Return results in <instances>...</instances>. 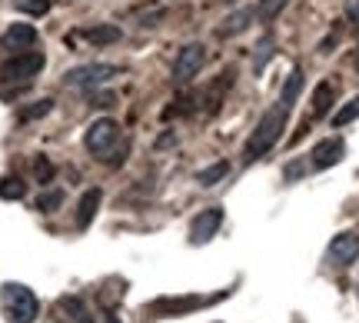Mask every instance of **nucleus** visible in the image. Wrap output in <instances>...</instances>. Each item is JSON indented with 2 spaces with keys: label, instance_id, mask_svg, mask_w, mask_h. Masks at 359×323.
<instances>
[{
  "label": "nucleus",
  "instance_id": "25",
  "mask_svg": "<svg viewBox=\"0 0 359 323\" xmlns=\"http://www.w3.org/2000/svg\"><path fill=\"white\" fill-rule=\"evenodd\" d=\"M269 57H273V40L263 37V40L257 44V57H253V70H257V74L263 70V67H266Z\"/></svg>",
  "mask_w": 359,
  "mask_h": 323
},
{
  "label": "nucleus",
  "instance_id": "1",
  "mask_svg": "<svg viewBox=\"0 0 359 323\" xmlns=\"http://www.w3.org/2000/svg\"><path fill=\"white\" fill-rule=\"evenodd\" d=\"M299 91H303V70H293V74L286 77V84H283L280 100L259 117L257 130L250 133V140H246V147H243V160H259V157L269 154V150L280 143L283 130H286V120H290V110H293Z\"/></svg>",
  "mask_w": 359,
  "mask_h": 323
},
{
  "label": "nucleus",
  "instance_id": "22",
  "mask_svg": "<svg viewBox=\"0 0 359 323\" xmlns=\"http://www.w3.org/2000/svg\"><path fill=\"white\" fill-rule=\"evenodd\" d=\"M356 117H359V97H353L343 110H336L333 114V127H346V124H353Z\"/></svg>",
  "mask_w": 359,
  "mask_h": 323
},
{
  "label": "nucleus",
  "instance_id": "16",
  "mask_svg": "<svg viewBox=\"0 0 359 323\" xmlns=\"http://www.w3.org/2000/svg\"><path fill=\"white\" fill-rule=\"evenodd\" d=\"M226 173H230V164L219 160V164H210L206 170H200V173H196V183H200V187H217Z\"/></svg>",
  "mask_w": 359,
  "mask_h": 323
},
{
  "label": "nucleus",
  "instance_id": "4",
  "mask_svg": "<svg viewBox=\"0 0 359 323\" xmlns=\"http://www.w3.org/2000/svg\"><path fill=\"white\" fill-rule=\"evenodd\" d=\"M120 74V67L114 64H80V67H70L64 74V84L74 87V91H93V87H103Z\"/></svg>",
  "mask_w": 359,
  "mask_h": 323
},
{
  "label": "nucleus",
  "instance_id": "3",
  "mask_svg": "<svg viewBox=\"0 0 359 323\" xmlns=\"http://www.w3.org/2000/svg\"><path fill=\"white\" fill-rule=\"evenodd\" d=\"M43 53L40 51H20L13 53L11 60L0 64V84H30L43 70Z\"/></svg>",
  "mask_w": 359,
  "mask_h": 323
},
{
  "label": "nucleus",
  "instance_id": "26",
  "mask_svg": "<svg viewBox=\"0 0 359 323\" xmlns=\"http://www.w3.org/2000/svg\"><path fill=\"white\" fill-rule=\"evenodd\" d=\"M90 107H93V110H110V107H116V93H110V91L93 93V97H90Z\"/></svg>",
  "mask_w": 359,
  "mask_h": 323
},
{
  "label": "nucleus",
  "instance_id": "21",
  "mask_svg": "<svg viewBox=\"0 0 359 323\" xmlns=\"http://www.w3.org/2000/svg\"><path fill=\"white\" fill-rule=\"evenodd\" d=\"M64 207V190H43L37 197V210L40 213H53V210Z\"/></svg>",
  "mask_w": 359,
  "mask_h": 323
},
{
  "label": "nucleus",
  "instance_id": "8",
  "mask_svg": "<svg viewBox=\"0 0 359 323\" xmlns=\"http://www.w3.org/2000/svg\"><path fill=\"white\" fill-rule=\"evenodd\" d=\"M219 227H223V207H206V210H200V213L193 217V223H190V244L193 246L210 244V240L217 237Z\"/></svg>",
  "mask_w": 359,
  "mask_h": 323
},
{
  "label": "nucleus",
  "instance_id": "15",
  "mask_svg": "<svg viewBox=\"0 0 359 323\" xmlns=\"http://www.w3.org/2000/svg\"><path fill=\"white\" fill-rule=\"evenodd\" d=\"M333 100H336V87L333 84H320L313 91V117H326L333 110Z\"/></svg>",
  "mask_w": 359,
  "mask_h": 323
},
{
  "label": "nucleus",
  "instance_id": "11",
  "mask_svg": "<svg viewBox=\"0 0 359 323\" xmlns=\"http://www.w3.org/2000/svg\"><path fill=\"white\" fill-rule=\"evenodd\" d=\"M4 47H7V51H30V47H34V44H37V30H34V27L30 24H11L7 27V30H4Z\"/></svg>",
  "mask_w": 359,
  "mask_h": 323
},
{
  "label": "nucleus",
  "instance_id": "9",
  "mask_svg": "<svg viewBox=\"0 0 359 323\" xmlns=\"http://www.w3.org/2000/svg\"><path fill=\"white\" fill-rule=\"evenodd\" d=\"M326 257H330V263H336V267H349V263L359 257V233H353V230L336 233L333 240H330Z\"/></svg>",
  "mask_w": 359,
  "mask_h": 323
},
{
  "label": "nucleus",
  "instance_id": "10",
  "mask_svg": "<svg viewBox=\"0 0 359 323\" xmlns=\"http://www.w3.org/2000/svg\"><path fill=\"white\" fill-rule=\"evenodd\" d=\"M343 157H346V143L339 140V137H326V140H320L313 147L309 164H313V170H330V167H336Z\"/></svg>",
  "mask_w": 359,
  "mask_h": 323
},
{
  "label": "nucleus",
  "instance_id": "24",
  "mask_svg": "<svg viewBox=\"0 0 359 323\" xmlns=\"http://www.w3.org/2000/svg\"><path fill=\"white\" fill-rule=\"evenodd\" d=\"M34 177H37V183H43V187L53 180V164L47 157H34Z\"/></svg>",
  "mask_w": 359,
  "mask_h": 323
},
{
  "label": "nucleus",
  "instance_id": "5",
  "mask_svg": "<svg viewBox=\"0 0 359 323\" xmlns=\"http://www.w3.org/2000/svg\"><path fill=\"white\" fill-rule=\"evenodd\" d=\"M116 143H120V127H116L110 117L93 120V124L87 127V133H83V147H87L97 160H107V154L114 150Z\"/></svg>",
  "mask_w": 359,
  "mask_h": 323
},
{
  "label": "nucleus",
  "instance_id": "19",
  "mask_svg": "<svg viewBox=\"0 0 359 323\" xmlns=\"http://www.w3.org/2000/svg\"><path fill=\"white\" fill-rule=\"evenodd\" d=\"M13 11L27 13V17H43V13H50L53 0H11Z\"/></svg>",
  "mask_w": 359,
  "mask_h": 323
},
{
  "label": "nucleus",
  "instance_id": "2",
  "mask_svg": "<svg viewBox=\"0 0 359 323\" xmlns=\"http://www.w3.org/2000/svg\"><path fill=\"white\" fill-rule=\"evenodd\" d=\"M4 310L11 323H34L40 313V303L34 290L24 284H7L4 286Z\"/></svg>",
  "mask_w": 359,
  "mask_h": 323
},
{
  "label": "nucleus",
  "instance_id": "28",
  "mask_svg": "<svg viewBox=\"0 0 359 323\" xmlns=\"http://www.w3.org/2000/svg\"><path fill=\"white\" fill-rule=\"evenodd\" d=\"M346 13L349 20H359V0H346Z\"/></svg>",
  "mask_w": 359,
  "mask_h": 323
},
{
  "label": "nucleus",
  "instance_id": "6",
  "mask_svg": "<svg viewBox=\"0 0 359 323\" xmlns=\"http://www.w3.org/2000/svg\"><path fill=\"white\" fill-rule=\"evenodd\" d=\"M206 64V47L203 44H187V47H180L177 60H173V84L183 87V84H190Z\"/></svg>",
  "mask_w": 359,
  "mask_h": 323
},
{
  "label": "nucleus",
  "instance_id": "23",
  "mask_svg": "<svg viewBox=\"0 0 359 323\" xmlns=\"http://www.w3.org/2000/svg\"><path fill=\"white\" fill-rule=\"evenodd\" d=\"M50 110H53V100H50V97H43V100H37L34 107H24V110H20V120L27 124V120H37V117H47Z\"/></svg>",
  "mask_w": 359,
  "mask_h": 323
},
{
  "label": "nucleus",
  "instance_id": "13",
  "mask_svg": "<svg viewBox=\"0 0 359 323\" xmlns=\"http://www.w3.org/2000/svg\"><path fill=\"white\" fill-rule=\"evenodd\" d=\"M80 37H87L93 47H107V44H116V40H120V27H114V24H93V27H87Z\"/></svg>",
  "mask_w": 359,
  "mask_h": 323
},
{
  "label": "nucleus",
  "instance_id": "20",
  "mask_svg": "<svg viewBox=\"0 0 359 323\" xmlns=\"http://www.w3.org/2000/svg\"><path fill=\"white\" fill-rule=\"evenodd\" d=\"M286 4H290V0H259V4H257V17L263 20V24H269V20H276V17L286 11Z\"/></svg>",
  "mask_w": 359,
  "mask_h": 323
},
{
  "label": "nucleus",
  "instance_id": "27",
  "mask_svg": "<svg viewBox=\"0 0 359 323\" xmlns=\"http://www.w3.org/2000/svg\"><path fill=\"white\" fill-rule=\"evenodd\" d=\"M130 154V143H116L114 150H110V154H107V160H103V164H110V167H120V164H123V157Z\"/></svg>",
  "mask_w": 359,
  "mask_h": 323
},
{
  "label": "nucleus",
  "instance_id": "29",
  "mask_svg": "<svg viewBox=\"0 0 359 323\" xmlns=\"http://www.w3.org/2000/svg\"><path fill=\"white\" fill-rule=\"evenodd\" d=\"M107 323H120V317H107Z\"/></svg>",
  "mask_w": 359,
  "mask_h": 323
},
{
  "label": "nucleus",
  "instance_id": "17",
  "mask_svg": "<svg viewBox=\"0 0 359 323\" xmlns=\"http://www.w3.org/2000/svg\"><path fill=\"white\" fill-rule=\"evenodd\" d=\"M60 310L67 313V320L70 323H93V317L83 310V303H80L77 297H64L60 300Z\"/></svg>",
  "mask_w": 359,
  "mask_h": 323
},
{
  "label": "nucleus",
  "instance_id": "18",
  "mask_svg": "<svg viewBox=\"0 0 359 323\" xmlns=\"http://www.w3.org/2000/svg\"><path fill=\"white\" fill-rule=\"evenodd\" d=\"M27 197V183L20 177H4L0 180V200H24Z\"/></svg>",
  "mask_w": 359,
  "mask_h": 323
},
{
  "label": "nucleus",
  "instance_id": "12",
  "mask_svg": "<svg viewBox=\"0 0 359 323\" xmlns=\"http://www.w3.org/2000/svg\"><path fill=\"white\" fill-rule=\"evenodd\" d=\"M100 200H103V190L100 187H90L87 194L80 197L77 204V230H87L90 223H93V217H97V210H100Z\"/></svg>",
  "mask_w": 359,
  "mask_h": 323
},
{
  "label": "nucleus",
  "instance_id": "14",
  "mask_svg": "<svg viewBox=\"0 0 359 323\" xmlns=\"http://www.w3.org/2000/svg\"><path fill=\"white\" fill-rule=\"evenodd\" d=\"M253 17H257V11H250V7H243V11L230 13V17L223 20V27H219V37H236V34H243Z\"/></svg>",
  "mask_w": 359,
  "mask_h": 323
},
{
  "label": "nucleus",
  "instance_id": "7",
  "mask_svg": "<svg viewBox=\"0 0 359 323\" xmlns=\"http://www.w3.org/2000/svg\"><path fill=\"white\" fill-rule=\"evenodd\" d=\"M226 294H217V297H160L150 303V310L156 317H180V313H193V310H200V307H210V303H217Z\"/></svg>",
  "mask_w": 359,
  "mask_h": 323
}]
</instances>
